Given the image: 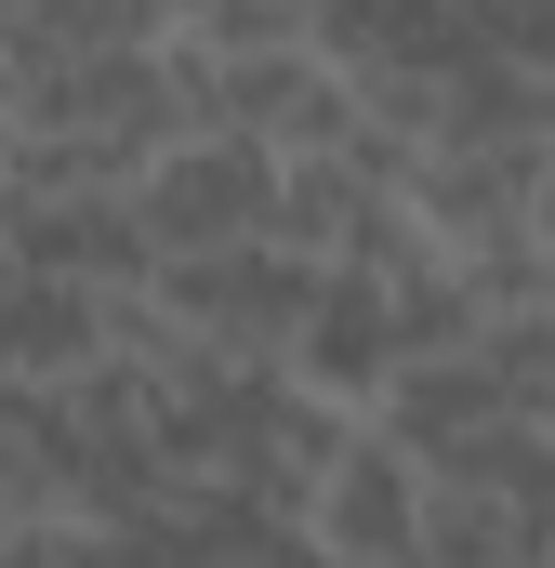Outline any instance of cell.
<instances>
[{
    "label": "cell",
    "mask_w": 555,
    "mask_h": 568,
    "mask_svg": "<svg viewBox=\"0 0 555 568\" xmlns=\"http://www.w3.org/2000/svg\"><path fill=\"white\" fill-rule=\"evenodd\" d=\"M423 476H436V489H463V503H490V516L516 529V556H555V436H543V424L490 410L476 436H450Z\"/></svg>",
    "instance_id": "8992f818"
},
{
    "label": "cell",
    "mask_w": 555,
    "mask_h": 568,
    "mask_svg": "<svg viewBox=\"0 0 555 568\" xmlns=\"http://www.w3.org/2000/svg\"><path fill=\"white\" fill-rule=\"evenodd\" d=\"M529 568H555V556H529Z\"/></svg>",
    "instance_id": "8fae6325"
},
{
    "label": "cell",
    "mask_w": 555,
    "mask_h": 568,
    "mask_svg": "<svg viewBox=\"0 0 555 568\" xmlns=\"http://www.w3.org/2000/svg\"><path fill=\"white\" fill-rule=\"evenodd\" d=\"M0 252H13V278H67V291H145L159 278L133 199H0Z\"/></svg>",
    "instance_id": "3957f363"
},
{
    "label": "cell",
    "mask_w": 555,
    "mask_h": 568,
    "mask_svg": "<svg viewBox=\"0 0 555 568\" xmlns=\"http://www.w3.org/2000/svg\"><path fill=\"white\" fill-rule=\"evenodd\" d=\"M529 172H543V145H423L411 172H397V212L436 252H476V239H516Z\"/></svg>",
    "instance_id": "5b68a950"
},
{
    "label": "cell",
    "mask_w": 555,
    "mask_h": 568,
    "mask_svg": "<svg viewBox=\"0 0 555 568\" xmlns=\"http://www.w3.org/2000/svg\"><path fill=\"white\" fill-rule=\"evenodd\" d=\"M463 27H476V67L555 80V0H463Z\"/></svg>",
    "instance_id": "ba28073f"
},
{
    "label": "cell",
    "mask_w": 555,
    "mask_h": 568,
    "mask_svg": "<svg viewBox=\"0 0 555 568\" xmlns=\"http://www.w3.org/2000/svg\"><path fill=\"white\" fill-rule=\"evenodd\" d=\"M543 317H555V304H543Z\"/></svg>",
    "instance_id": "7c38bea8"
},
{
    "label": "cell",
    "mask_w": 555,
    "mask_h": 568,
    "mask_svg": "<svg viewBox=\"0 0 555 568\" xmlns=\"http://www.w3.org/2000/svg\"><path fill=\"white\" fill-rule=\"evenodd\" d=\"M516 225H529V252H555V145H543V172H529V212Z\"/></svg>",
    "instance_id": "9c48e42d"
},
{
    "label": "cell",
    "mask_w": 555,
    "mask_h": 568,
    "mask_svg": "<svg viewBox=\"0 0 555 568\" xmlns=\"http://www.w3.org/2000/svg\"><path fill=\"white\" fill-rule=\"evenodd\" d=\"M265 185H278V159L265 145H239V133H185V145H159L133 185V225H145V252L172 265V252H225V239H265Z\"/></svg>",
    "instance_id": "7a4b0ae2"
},
{
    "label": "cell",
    "mask_w": 555,
    "mask_h": 568,
    "mask_svg": "<svg viewBox=\"0 0 555 568\" xmlns=\"http://www.w3.org/2000/svg\"><path fill=\"white\" fill-rule=\"evenodd\" d=\"M159 331L172 344H199V357H239V371H291V344H304V317H317V265H291L278 239H225V252H172L159 278Z\"/></svg>",
    "instance_id": "6da1fadb"
},
{
    "label": "cell",
    "mask_w": 555,
    "mask_h": 568,
    "mask_svg": "<svg viewBox=\"0 0 555 568\" xmlns=\"http://www.w3.org/2000/svg\"><path fill=\"white\" fill-rule=\"evenodd\" d=\"M411 529H423V463L357 424V436H344V463L317 476V503H304V542H317L331 568H397V556H411Z\"/></svg>",
    "instance_id": "277c9868"
},
{
    "label": "cell",
    "mask_w": 555,
    "mask_h": 568,
    "mask_svg": "<svg viewBox=\"0 0 555 568\" xmlns=\"http://www.w3.org/2000/svg\"><path fill=\"white\" fill-rule=\"evenodd\" d=\"M384 371H397V331H384V291H371V278H317V317H304V344H291V384L371 424Z\"/></svg>",
    "instance_id": "52a82bcc"
},
{
    "label": "cell",
    "mask_w": 555,
    "mask_h": 568,
    "mask_svg": "<svg viewBox=\"0 0 555 568\" xmlns=\"http://www.w3.org/2000/svg\"><path fill=\"white\" fill-rule=\"evenodd\" d=\"M0 304H13V252H0Z\"/></svg>",
    "instance_id": "30bf717a"
}]
</instances>
